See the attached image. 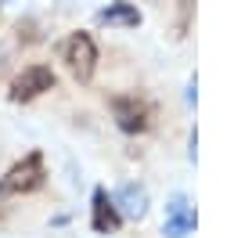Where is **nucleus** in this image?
<instances>
[{
    "mask_svg": "<svg viewBox=\"0 0 252 238\" xmlns=\"http://www.w3.org/2000/svg\"><path fill=\"white\" fill-rule=\"evenodd\" d=\"M43 152H29L26 159H18L15 166L0 177V199H18V195H32L43 188Z\"/></svg>",
    "mask_w": 252,
    "mask_h": 238,
    "instance_id": "nucleus-1",
    "label": "nucleus"
},
{
    "mask_svg": "<svg viewBox=\"0 0 252 238\" xmlns=\"http://www.w3.org/2000/svg\"><path fill=\"white\" fill-rule=\"evenodd\" d=\"M62 58L68 65V72H72V79H79V83H90L94 79V69H97V43L90 33H72V36L65 40L62 47Z\"/></svg>",
    "mask_w": 252,
    "mask_h": 238,
    "instance_id": "nucleus-2",
    "label": "nucleus"
},
{
    "mask_svg": "<svg viewBox=\"0 0 252 238\" xmlns=\"http://www.w3.org/2000/svg\"><path fill=\"white\" fill-rule=\"evenodd\" d=\"M112 116H116V127L126 134H144L152 127V105L137 94H116L112 98Z\"/></svg>",
    "mask_w": 252,
    "mask_h": 238,
    "instance_id": "nucleus-3",
    "label": "nucleus"
},
{
    "mask_svg": "<svg viewBox=\"0 0 252 238\" xmlns=\"http://www.w3.org/2000/svg\"><path fill=\"white\" fill-rule=\"evenodd\" d=\"M54 83H58V76H54L47 65H26L15 83H11V101H36L40 94H47V90H54Z\"/></svg>",
    "mask_w": 252,
    "mask_h": 238,
    "instance_id": "nucleus-4",
    "label": "nucleus"
},
{
    "mask_svg": "<svg viewBox=\"0 0 252 238\" xmlns=\"http://www.w3.org/2000/svg\"><path fill=\"white\" fill-rule=\"evenodd\" d=\"M119 224H123V220H119L116 202L108 199L105 188H97V191H94V206H90V228H94L97 235H116Z\"/></svg>",
    "mask_w": 252,
    "mask_h": 238,
    "instance_id": "nucleus-5",
    "label": "nucleus"
},
{
    "mask_svg": "<svg viewBox=\"0 0 252 238\" xmlns=\"http://www.w3.org/2000/svg\"><path fill=\"white\" fill-rule=\"evenodd\" d=\"M191 231H194V206L184 195H177L166 206V238H184Z\"/></svg>",
    "mask_w": 252,
    "mask_h": 238,
    "instance_id": "nucleus-6",
    "label": "nucleus"
},
{
    "mask_svg": "<svg viewBox=\"0 0 252 238\" xmlns=\"http://www.w3.org/2000/svg\"><path fill=\"white\" fill-rule=\"evenodd\" d=\"M112 202H116V209H123L126 217H133V220L148 213V191H144L141 184H123Z\"/></svg>",
    "mask_w": 252,
    "mask_h": 238,
    "instance_id": "nucleus-7",
    "label": "nucleus"
},
{
    "mask_svg": "<svg viewBox=\"0 0 252 238\" xmlns=\"http://www.w3.org/2000/svg\"><path fill=\"white\" fill-rule=\"evenodd\" d=\"M97 22H105V26H123V29H137V26H141V11H137L133 4H126V0H116V4H108L97 15Z\"/></svg>",
    "mask_w": 252,
    "mask_h": 238,
    "instance_id": "nucleus-8",
    "label": "nucleus"
},
{
    "mask_svg": "<svg viewBox=\"0 0 252 238\" xmlns=\"http://www.w3.org/2000/svg\"><path fill=\"white\" fill-rule=\"evenodd\" d=\"M15 33H18V40H26V43H36V40H40L36 22H18V26H15Z\"/></svg>",
    "mask_w": 252,
    "mask_h": 238,
    "instance_id": "nucleus-9",
    "label": "nucleus"
},
{
    "mask_svg": "<svg viewBox=\"0 0 252 238\" xmlns=\"http://www.w3.org/2000/svg\"><path fill=\"white\" fill-rule=\"evenodd\" d=\"M0 220H4V209H0Z\"/></svg>",
    "mask_w": 252,
    "mask_h": 238,
    "instance_id": "nucleus-10",
    "label": "nucleus"
}]
</instances>
